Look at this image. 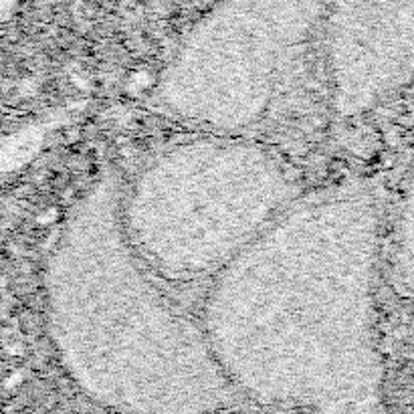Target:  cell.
Returning a JSON list of instances; mask_svg holds the SVG:
<instances>
[{
    "label": "cell",
    "mask_w": 414,
    "mask_h": 414,
    "mask_svg": "<svg viewBox=\"0 0 414 414\" xmlns=\"http://www.w3.org/2000/svg\"><path fill=\"white\" fill-rule=\"evenodd\" d=\"M406 247H408V283L414 289V186L411 190V198H408V210H406Z\"/></svg>",
    "instance_id": "cell-1"
}]
</instances>
